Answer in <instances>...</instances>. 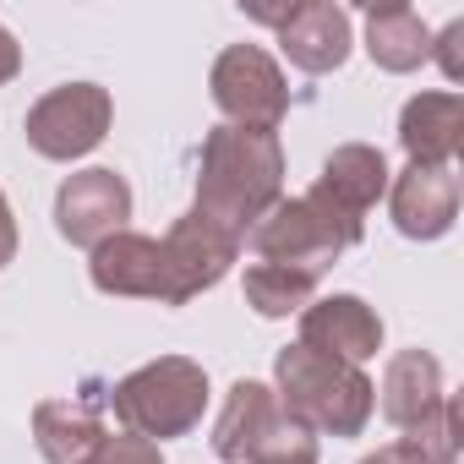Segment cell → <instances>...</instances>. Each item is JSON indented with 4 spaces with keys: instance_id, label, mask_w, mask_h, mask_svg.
Wrapping results in <instances>:
<instances>
[{
    "instance_id": "18",
    "label": "cell",
    "mask_w": 464,
    "mask_h": 464,
    "mask_svg": "<svg viewBox=\"0 0 464 464\" xmlns=\"http://www.w3.org/2000/svg\"><path fill=\"white\" fill-rule=\"evenodd\" d=\"M366 55L382 72H415L420 61H431V28L420 23V12L410 6H372L366 12Z\"/></svg>"
},
{
    "instance_id": "3",
    "label": "cell",
    "mask_w": 464,
    "mask_h": 464,
    "mask_svg": "<svg viewBox=\"0 0 464 464\" xmlns=\"http://www.w3.org/2000/svg\"><path fill=\"white\" fill-rule=\"evenodd\" d=\"M104 399L115 404V420L131 437H148V442L186 437L208 410V372L191 355H159L131 377H121Z\"/></svg>"
},
{
    "instance_id": "17",
    "label": "cell",
    "mask_w": 464,
    "mask_h": 464,
    "mask_svg": "<svg viewBox=\"0 0 464 464\" xmlns=\"http://www.w3.org/2000/svg\"><path fill=\"white\" fill-rule=\"evenodd\" d=\"M442 399H448V393H442V366H437V355H426V350H399V355L388 361V372H382V415H388L399 431L420 426Z\"/></svg>"
},
{
    "instance_id": "6",
    "label": "cell",
    "mask_w": 464,
    "mask_h": 464,
    "mask_svg": "<svg viewBox=\"0 0 464 464\" xmlns=\"http://www.w3.org/2000/svg\"><path fill=\"white\" fill-rule=\"evenodd\" d=\"M110 115H115L110 88H99V82H66V88L44 93V99L28 110L23 131H28V148H34L39 159L72 164V159H82V153H93V148L104 142Z\"/></svg>"
},
{
    "instance_id": "20",
    "label": "cell",
    "mask_w": 464,
    "mask_h": 464,
    "mask_svg": "<svg viewBox=\"0 0 464 464\" xmlns=\"http://www.w3.org/2000/svg\"><path fill=\"white\" fill-rule=\"evenodd\" d=\"M312 295H317V279H306V274H290V268H274V263H252L246 268V306L257 317L306 312Z\"/></svg>"
},
{
    "instance_id": "22",
    "label": "cell",
    "mask_w": 464,
    "mask_h": 464,
    "mask_svg": "<svg viewBox=\"0 0 464 464\" xmlns=\"http://www.w3.org/2000/svg\"><path fill=\"white\" fill-rule=\"evenodd\" d=\"M246 464H317V437L290 431V437H279L274 448H263V453L246 459Z\"/></svg>"
},
{
    "instance_id": "15",
    "label": "cell",
    "mask_w": 464,
    "mask_h": 464,
    "mask_svg": "<svg viewBox=\"0 0 464 464\" xmlns=\"http://www.w3.org/2000/svg\"><path fill=\"white\" fill-rule=\"evenodd\" d=\"M388 208H393L399 236H410V241H442L448 229H453V218H459V180H453V169L410 164L393 180Z\"/></svg>"
},
{
    "instance_id": "9",
    "label": "cell",
    "mask_w": 464,
    "mask_h": 464,
    "mask_svg": "<svg viewBox=\"0 0 464 464\" xmlns=\"http://www.w3.org/2000/svg\"><path fill=\"white\" fill-rule=\"evenodd\" d=\"M290 431H301V426L279 410V393H274L268 382L241 377L236 388H229L218 420H213V453H218L224 464H246V459H257L263 448H274V442L290 437Z\"/></svg>"
},
{
    "instance_id": "2",
    "label": "cell",
    "mask_w": 464,
    "mask_h": 464,
    "mask_svg": "<svg viewBox=\"0 0 464 464\" xmlns=\"http://www.w3.org/2000/svg\"><path fill=\"white\" fill-rule=\"evenodd\" d=\"M274 382L279 410L306 437H361L377 410V388L361 366H344L306 344H285L274 355Z\"/></svg>"
},
{
    "instance_id": "16",
    "label": "cell",
    "mask_w": 464,
    "mask_h": 464,
    "mask_svg": "<svg viewBox=\"0 0 464 464\" xmlns=\"http://www.w3.org/2000/svg\"><path fill=\"white\" fill-rule=\"evenodd\" d=\"M399 142L410 164L426 169H453L464 148V99L459 93H415L399 115Z\"/></svg>"
},
{
    "instance_id": "10",
    "label": "cell",
    "mask_w": 464,
    "mask_h": 464,
    "mask_svg": "<svg viewBox=\"0 0 464 464\" xmlns=\"http://www.w3.org/2000/svg\"><path fill=\"white\" fill-rule=\"evenodd\" d=\"M382 191H388V159L366 142H344V148L328 153V164H323V175L306 197L317 208H328L339 224L366 229V213L382 202Z\"/></svg>"
},
{
    "instance_id": "7",
    "label": "cell",
    "mask_w": 464,
    "mask_h": 464,
    "mask_svg": "<svg viewBox=\"0 0 464 464\" xmlns=\"http://www.w3.org/2000/svg\"><path fill=\"white\" fill-rule=\"evenodd\" d=\"M159 246H164V268H169V306H186L202 290H213L229 274V263L241 257V236H229L224 224H213L197 208L169 224V236Z\"/></svg>"
},
{
    "instance_id": "19",
    "label": "cell",
    "mask_w": 464,
    "mask_h": 464,
    "mask_svg": "<svg viewBox=\"0 0 464 464\" xmlns=\"http://www.w3.org/2000/svg\"><path fill=\"white\" fill-rule=\"evenodd\" d=\"M459 431H464V410L459 399H442L420 426H410L393 448L404 464H459Z\"/></svg>"
},
{
    "instance_id": "5",
    "label": "cell",
    "mask_w": 464,
    "mask_h": 464,
    "mask_svg": "<svg viewBox=\"0 0 464 464\" xmlns=\"http://www.w3.org/2000/svg\"><path fill=\"white\" fill-rule=\"evenodd\" d=\"M208 88H213V104L229 115V126H241V131H279L290 110L285 72L263 44H229L213 61Z\"/></svg>"
},
{
    "instance_id": "8",
    "label": "cell",
    "mask_w": 464,
    "mask_h": 464,
    "mask_svg": "<svg viewBox=\"0 0 464 464\" xmlns=\"http://www.w3.org/2000/svg\"><path fill=\"white\" fill-rule=\"evenodd\" d=\"M131 218V186L115 169H77L61 180L55 191V229L72 246H99L110 236H121Z\"/></svg>"
},
{
    "instance_id": "23",
    "label": "cell",
    "mask_w": 464,
    "mask_h": 464,
    "mask_svg": "<svg viewBox=\"0 0 464 464\" xmlns=\"http://www.w3.org/2000/svg\"><path fill=\"white\" fill-rule=\"evenodd\" d=\"M431 55H437V66H442L448 82H464V23H448L431 39Z\"/></svg>"
},
{
    "instance_id": "21",
    "label": "cell",
    "mask_w": 464,
    "mask_h": 464,
    "mask_svg": "<svg viewBox=\"0 0 464 464\" xmlns=\"http://www.w3.org/2000/svg\"><path fill=\"white\" fill-rule=\"evenodd\" d=\"M82 464H164V453H159V442H148V437H104Z\"/></svg>"
},
{
    "instance_id": "26",
    "label": "cell",
    "mask_w": 464,
    "mask_h": 464,
    "mask_svg": "<svg viewBox=\"0 0 464 464\" xmlns=\"http://www.w3.org/2000/svg\"><path fill=\"white\" fill-rule=\"evenodd\" d=\"M361 464H404V459H399V448H377V453L361 459Z\"/></svg>"
},
{
    "instance_id": "12",
    "label": "cell",
    "mask_w": 464,
    "mask_h": 464,
    "mask_svg": "<svg viewBox=\"0 0 464 464\" xmlns=\"http://www.w3.org/2000/svg\"><path fill=\"white\" fill-rule=\"evenodd\" d=\"M350 12L334 0H301L279 17V50L290 55L295 72L306 77H328L350 61Z\"/></svg>"
},
{
    "instance_id": "24",
    "label": "cell",
    "mask_w": 464,
    "mask_h": 464,
    "mask_svg": "<svg viewBox=\"0 0 464 464\" xmlns=\"http://www.w3.org/2000/svg\"><path fill=\"white\" fill-rule=\"evenodd\" d=\"M17 257V218H12V202L6 191H0V268H6Z\"/></svg>"
},
{
    "instance_id": "14",
    "label": "cell",
    "mask_w": 464,
    "mask_h": 464,
    "mask_svg": "<svg viewBox=\"0 0 464 464\" xmlns=\"http://www.w3.org/2000/svg\"><path fill=\"white\" fill-rule=\"evenodd\" d=\"M104 393L99 388H82L72 399H44L34 410V442L50 464H82L110 431H104Z\"/></svg>"
},
{
    "instance_id": "11",
    "label": "cell",
    "mask_w": 464,
    "mask_h": 464,
    "mask_svg": "<svg viewBox=\"0 0 464 464\" xmlns=\"http://www.w3.org/2000/svg\"><path fill=\"white\" fill-rule=\"evenodd\" d=\"M301 344L344 366H366L382 350V317L361 295H323L301 312Z\"/></svg>"
},
{
    "instance_id": "4",
    "label": "cell",
    "mask_w": 464,
    "mask_h": 464,
    "mask_svg": "<svg viewBox=\"0 0 464 464\" xmlns=\"http://www.w3.org/2000/svg\"><path fill=\"white\" fill-rule=\"evenodd\" d=\"M366 229H350L339 224L328 208H317L312 197H290V202H274L257 224H252V246L263 263L274 268H290V274H306V279H323L350 246H361Z\"/></svg>"
},
{
    "instance_id": "1",
    "label": "cell",
    "mask_w": 464,
    "mask_h": 464,
    "mask_svg": "<svg viewBox=\"0 0 464 464\" xmlns=\"http://www.w3.org/2000/svg\"><path fill=\"white\" fill-rule=\"evenodd\" d=\"M285 202V148L279 131H241L213 126L197 164V213L224 224L229 236L246 241V229Z\"/></svg>"
},
{
    "instance_id": "25",
    "label": "cell",
    "mask_w": 464,
    "mask_h": 464,
    "mask_svg": "<svg viewBox=\"0 0 464 464\" xmlns=\"http://www.w3.org/2000/svg\"><path fill=\"white\" fill-rule=\"evenodd\" d=\"M23 72V44L6 34V28H0V82H12Z\"/></svg>"
},
{
    "instance_id": "13",
    "label": "cell",
    "mask_w": 464,
    "mask_h": 464,
    "mask_svg": "<svg viewBox=\"0 0 464 464\" xmlns=\"http://www.w3.org/2000/svg\"><path fill=\"white\" fill-rule=\"evenodd\" d=\"M93 290L104 295H131V301H164L169 306V268H164V246L153 236L121 229V236L93 246Z\"/></svg>"
}]
</instances>
